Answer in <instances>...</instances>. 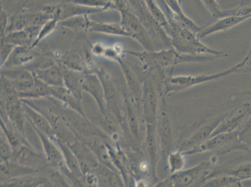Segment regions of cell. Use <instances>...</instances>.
<instances>
[{"label": "cell", "mask_w": 251, "mask_h": 187, "mask_svg": "<svg viewBox=\"0 0 251 187\" xmlns=\"http://www.w3.org/2000/svg\"><path fill=\"white\" fill-rule=\"evenodd\" d=\"M173 29L171 37V47L179 54L188 55H211L218 58L226 57V52L219 51L210 48L201 42L197 34L193 33L176 23L168 21Z\"/></svg>", "instance_id": "1"}, {"label": "cell", "mask_w": 251, "mask_h": 187, "mask_svg": "<svg viewBox=\"0 0 251 187\" xmlns=\"http://www.w3.org/2000/svg\"><path fill=\"white\" fill-rule=\"evenodd\" d=\"M239 131H237L212 137L202 144L189 151L183 152V154L187 156L199 153L214 152L222 156L236 150L251 151L250 148L239 139Z\"/></svg>", "instance_id": "2"}, {"label": "cell", "mask_w": 251, "mask_h": 187, "mask_svg": "<svg viewBox=\"0 0 251 187\" xmlns=\"http://www.w3.org/2000/svg\"><path fill=\"white\" fill-rule=\"evenodd\" d=\"M130 53L138 57L147 65L154 66L161 71L173 69L180 63L195 62V56L179 54L173 47L159 51L130 52Z\"/></svg>", "instance_id": "3"}, {"label": "cell", "mask_w": 251, "mask_h": 187, "mask_svg": "<svg viewBox=\"0 0 251 187\" xmlns=\"http://www.w3.org/2000/svg\"><path fill=\"white\" fill-rule=\"evenodd\" d=\"M238 72V65L217 74H205L198 76H177L166 77L164 81L166 93L178 92L188 90L200 84L222 78L229 75Z\"/></svg>", "instance_id": "4"}, {"label": "cell", "mask_w": 251, "mask_h": 187, "mask_svg": "<svg viewBox=\"0 0 251 187\" xmlns=\"http://www.w3.org/2000/svg\"><path fill=\"white\" fill-rule=\"evenodd\" d=\"M213 161L203 162L193 167L173 173L169 177L173 187H200L213 170Z\"/></svg>", "instance_id": "5"}, {"label": "cell", "mask_w": 251, "mask_h": 187, "mask_svg": "<svg viewBox=\"0 0 251 187\" xmlns=\"http://www.w3.org/2000/svg\"><path fill=\"white\" fill-rule=\"evenodd\" d=\"M120 11L122 17L121 24L129 37L138 41L147 51H154L153 42L138 17L128 8Z\"/></svg>", "instance_id": "6"}, {"label": "cell", "mask_w": 251, "mask_h": 187, "mask_svg": "<svg viewBox=\"0 0 251 187\" xmlns=\"http://www.w3.org/2000/svg\"><path fill=\"white\" fill-rule=\"evenodd\" d=\"M251 116V105L245 102L232 111L227 112L220 125L212 134V137L223 133L239 131Z\"/></svg>", "instance_id": "7"}, {"label": "cell", "mask_w": 251, "mask_h": 187, "mask_svg": "<svg viewBox=\"0 0 251 187\" xmlns=\"http://www.w3.org/2000/svg\"><path fill=\"white\" fill-rule=\"evenodd\" d=\"M226 115L227 113H225L207 120L198 127L190 136L182 141L177 149L182 152H186L202 144L211 138L212 134Z\"/></svg>", "instance_id": "8"}, {"label": "cell", "mask_w": 251, "mask_h": 187, "mask_svg": "<svg viewBox=\"0 0 251 187\" xmlns=\"http://www.w3.org/2000/svg\"><path fill=\"white\" fill-rule=\"evenodd\" d=\"M163 107V102L162 101ZM164 108V107H163ZM162 108L157 115L156 130L160 154L167 163L169 154L172 152L173 132L172 124L166 108Z\"/></svg>", "instance_id": "9"}, {"label": "cell", "mask_w": 251, "mask_h": 187, "mask_svg": "<svg viewBox=\"0 0 251 187\" xmlns=\"http://www.w3.org/2000/svg\"><path fill=\"white\" fill-rule=\"evenodd\" d=\"M144 115L147 124L156 125L157 118V95L156 88L150 80L144 82L141 95Z\"/></svg>", "instance_id": "10"}, {"label": "cell", "mask_w": 251, "mask_h": 187, "mask_svg": "<svg viewBox=\"0 0 251 187\" xmlns=\"http://www.w3.org/2000/svg\"><path fill=\"white\" fill-rule=\"evenodd\" d=\"M146 146H147V150L149 156L151 175L154 180L156 181L157 180L156 166L159 158V154H160L156 125L147 124Z\"/></svg>", "instance_id": "11"}, {"label": "cell", "mask_w": 251, "mask_h": 187, "mask_svg": "<svg viewBox=\"0 0 251 187\" xmlns=\"http://www.w3.org/2000/svg\"><path fill=\"white\" fill-rule=\"evenodd\" d=\"M83 90L86 91L94 98L97 102L98 106L102 113L106 110V100L101 81L94 74H89L84 77L83 85Z\"/></svg>", "instance_id": "12"}, {"label": "cell", "mask_w": 251, "mask_h": 187, "mask_svg": "<svg viewBox=\"0 0 251 187\" xmlns=\"http://www.w3.org/2000/svg\"><path fill=\"white\" fill-rule=\"evenodd\" d=\"M220 175H229L238 179L239 181L251 179V162L239 164L233 167L214 168L207 180Z\"/></svg>", "instance_id": "13"}, {"label": "cell", "mask_w": 251, "mask_h": 187, "mask_svg": "<svg viewBox=\"0 0 251 187\" xmlns=\"http://www.w3.org/2000/svg\"><path fill=\"white\" fill-rule=\"evenodd\" d=\"M36 78L41 80L47 85L52 87H65L63 70L56 65L47 69L33 71Z\"/></svg>", "instance_id": "14"}, {"label": "cell", "mask_w": 251, "mask_h": 187, "mask_svg": "<svg viewBox=\"0 0 251 187\" xmlns=\"http://www.w3.org/2000/svg\"><path fill=\"white\" fill-rule=\"evenodd\" d=\"M64 82L65 86L68 89L75 97L81 99V91L83 90L82 85L84 79L83 74L81 72L74 71V70L67 69L63 70Z\"/></svg>", "instance_id": "15"}, {"label": "cell", "mask_w": 251, "mask_h": 187, "mask_svg": "<svg viewBox=\"0 0 251 187\" xmlns=\"http://www.w3.org/2000/svg\"><path fill=\"white\" fill-rule=\"evenodd\" d=\"M145 2L152 18L165 32L168 37L171 39L173 33V29L160 6L156 3V1H152V0H147Z\"/></svg>", "instance_id": "16"}, {"label": "cell", "mask_w": 251, "mask_h": 187, "mask_svg": "<svg viewBox=\"0 0 251 187\" xmlns=\"http://www.w3.org/2000/svg\"><path fill=\"white\" fill-rule=\"evenodd\" d=\"M31 46L16 47L5 64L17 66L29 62L35 58L34 52H31Z\"/></svg>", "instance_id": "17"}, {"label": "cell", "mask_w": 251, "mask_h": 187, "mask_svg": "<svg viewBox=\"0 0 251 187\" xmlns=\"http://www.w3.org/2000/svg\"><path fill=\"white\" fill-rule=\"evenodd\" d=\"M51 96L56 97L70 106L81 112L80 100L77 99L66 87H52Z\"/></svg>", "instance_id": "18"}, {"label": "cell", "mask_w": 251, "mask_h": 187, "mask_svg": "<svg viewBox=\"0 0 251 187\" xmlns=\"http://www.w3.org/2000/svg\"><path fill=\"white\" fill-rule=\"evenodd\" d=\"M88 31L111 34V35H115L129 36L128 34L123 29L121 24L100 23L91 22Z\"/></svg>", "instance_id": "19"}, {"label": "cell", "mask_w": 251, "mask_h": 187, "mask_svg": "<svg viewBox=\"0 0 251 187\" xmlns=\"http://www.w3.org/2000/svg\"><path fill=\"white\" fill-rule=\"evenodd\" d=\"M2 76L11 82H21L35 78L33 72L27 69L8 68L1 70Z\"/></svg>", "instance_id": "20"}, {"label": "cell", "mask_w": 251, "mask_h": 187, "mask_svg": "<svg viewBox=\"0 0 251 187\" xmlns=\"http://www.w3.org/2000/svg\"><path fill=\"white\" fill-rule=\"evenodd\" d=\"M52 86L47 85L41 80L36 79L35 85L30 91L24 94H19L18 97L22 98H39L51 96Z\"/></svg>", "instance_id": "21"}, {"label": "cell", "mask_w": 251, "mask_h": 187, "mask_svg": "<svg viewBox=\"0 0 251 187\" xmlns=\"http://www.w3.org/2000/svg\"><path fill=\"white\" fill-rule=\"evenodd\" d=\"M186 156L181 150L177 149L169 154L167 165L171 174L183 170L186 165Z\"/></svg>", "instance_id": "22"}, {"label": "cell", "mask_w": 251, "mask_h": 187, "mask_svg": "<svg viewBox=\"0 0 251 187\" xmlns=\"http://www.w3.org/2000/svg\"><path fill=\"white\" fill-rule=\"evenodd\" d=\"M238 179L229 175H220V176L211 178L200 187H228L239 182Z\"/></svg>", "instance_id": "23"}, {"label": "cell", "mask_w": 251, "mask_h": 187, "mask_svg": "<svg viewBox=\"0 0 251 187\" xmlns=\"http://www.w3.org/2000/svg\"><path fill=\"white\" fill-rule=\"evenodd\" d=\"M62 63L65 66V69L68 70L81 72L83 70L81 57L75 52H70L64 56L62 58Z\"/></svg>", "instance_id": "24"}, {"label": "cell", "mask_w": 251, "mask_h": 187, "mask_svg": "<svg viewBox=\"0 0 251 187\" xmlns=\"http://www.w3.org/2000/svg\"><path fill=\"white\" fill-rule=\"evenodd\" d=\"M122 65V69L125 75L126 78L127 79V84H128L130 88L133 91V94L137 97H141L142 95V90L140 88V85L136 79L135 76L129 69L128 66L126 65L122 61H120Z\"/></svg>", "instance_id": "25"}, {"label": "cell", "mask_w": 251, "mask_h": 187, "mask_svg": "<svg viewBox=\"0 0 251 187\" xmlns=\"http://www.w3.org/2000/svg\"><path fill=\"white\" fill-rule=\"evenodd\" d=\"M90 22L87 18L84 17V15H82L70 18L67 20H64L62 22V25L69 27L71 28L81 29V30H84V29L88 30Z\"/></svg>", "instance_id": "26"}, {"label": "cell", "mask_w": 251, "mask_h": 187, "mask_svg": "<svg viewBox=\"0 0 251 187\" xmlns=\"http://www.w3.org/2000/svg\"><path fill=\"white\" fill-rule=\"evenodd\" d=\"M24 108L25 113L28 115L31 119L38 125L39 127L42 128L45 131H49L50 127L49 124L45 118L43 117L40 114H39L38 112L33 110V109L31 108L30 106L26 104H24Z\"/></svg>", "instance_id": "27"}, {"label": "cell", "mask_w": 251, "mask_h": 187, "mask_svg": "<svg viewBox=\"0 0 251 187\" xmlns=\"http://www.w3.org/2000/svg\"><path fill=\"white\" fill-rule=\"evenodd\" d=\"M239 137L242 142L247 145L251 151V116L239 130Z\"/></svg>", "instance_id": "28"}, {"label": "cell", "mask_w": 251, "mask_h": 187, "mask_svg": "<svg viewBox=\"0 0 251 187\" xmlns=\"http://www.w3.org/2000/svg\"><path fill=\"white\" fill-rule=\"evenodd\" d=\"M58 22V20L56 19V18H52V19L50 20L49 21H48L46 23L43 25L42 29L40 31V33L38 36L37 39L35 41V42L34 43L32 47H35V46L37 44L38 42H40L41 40H42L45 36L49 35L50 32L52 31V29L54 28L55 27L57 22Z\"/></svg>", "instance_id": "29"}, {"label": "cell", "mask_w": 251, "mask_h": 187, "mask_svg": "<svg viewBox=\"0 0 251 187\" xmlns=\"http://www.w3.org/2000/svg\"><path fill=\"white\" fill-rule=\"evenodd\" d=\"M237 65L239 67L237 73H244V74L251 75V42L248 54L241 62L237 63Z\"/></svg>", "instance_id": "30"}, {"label": "cell", "mask_w": 251, "mask_h": 187, "mask_svg": "<svg viewBox=\"0 0 251 187\" xmlns=\"http://www.w3.org/2000/svg\"><path fill=\"white\" fill-rule=\"evenodd\" d=\"M15 49V46L1 43V66H3L8 61L9 57Z\"/></svg>", "instance_id": "31"}, {"label": "cell", "mask_w": 251, "mask_h": 187, "mask_svg": "<svg viewBox=\"0 0 251 187\" xmlns=\"http://www.w3.org/2000/svg\"><path fill=\"white\" fill-rule=\"evenodd\" d=\"M127 113H128V117L129 119V123L131 124V127H133V131L134 135L138 136V121H137L136 116L135 113L133 109V107L131 104L128 102L127 104Z\"/></svg>", "instance_id": "32"}, {"label": "cell", "mask_w": 251, "mask_h": 187, "mask_svg": "<svg viewBox=\"0 0 251 187\" xmlns=\"http://www.w3.org/2000/svg\"><path fill=\"white\" fill-rule=\"evenodd\" d=\"M202 3L206 8L207 10L211 13L212 18L214 17L217 13L220 12L221 10L220 4L218 3V1H213V0H204L202 1Z\"/></svg>", "instance_id": "33"}, {"label": "cell", "mask_w": 251, "mask_h": 187, "mask_svg": "<svg viewBox=\"0 0 251 187\" xmlns=\"http://www.w3.org/2000/svg\"><path fill=\"white\" fill-rule=\"evenodd\" d=\"M6 25H7V15L3 9H1V39L6 36Z\"/></svg>", "instance_id": "34"}, {"label": "cell", "mask_w": 251, "mask_h": 187, "mask_svg": "<svg viewBox=\"0 0 251 187\" xmlns=\"http://www.w3.org/2000/svg\"><path fill=\"white\" fill-rule=\"evenodd\" d=\"M152 187H173L172 184H171V180L169 177L166 178V179L162 180L160 182H156V184H155Z\"/></svg>", "instance_id": "35"}, {"label": "cell", "mask_w": 251, "mask_h": 187, "mask_svg": "<svg viewBox=\"0 0 251 187\" xmlns=\"http://www.w3.org/2000/svg\"><path fill=\"white\" fill-rule=\"evenodd\" d=\"M228 187H244L243 185L242 184L241 182H237V183L232 185L231 186Z\"/></svg>", "instance_id": "36"}]
</instances>
